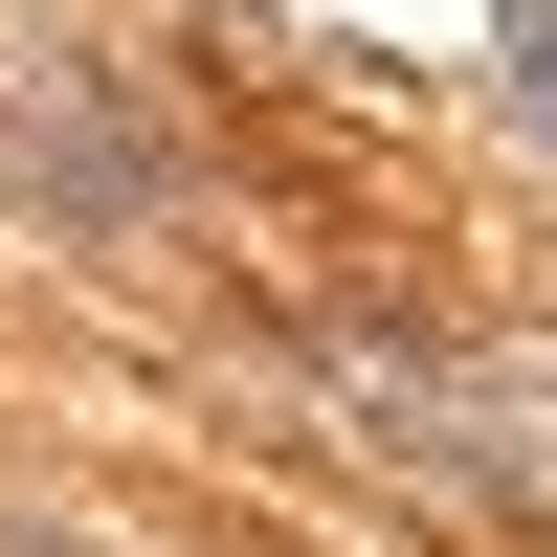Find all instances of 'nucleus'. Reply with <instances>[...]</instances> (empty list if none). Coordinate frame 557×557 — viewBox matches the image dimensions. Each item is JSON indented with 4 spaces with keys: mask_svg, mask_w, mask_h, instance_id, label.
I'll return each mask as SVG.
<instances>
[{
    "mask_svg": "<svg viewBox=\"0 0 557 557\" xmlns=\"http://www.w3.org/2000/svg\"><path fill=\"white\" fill-rule=\"evenodd\" d=\"M513 112L557 134V0H513Z\"/></svg>",
    "mask_w": 557,
    "mask_h": 557,
    "instance_id": "f257e3e1",
    "label": "nucleus"
}]
</instances>
